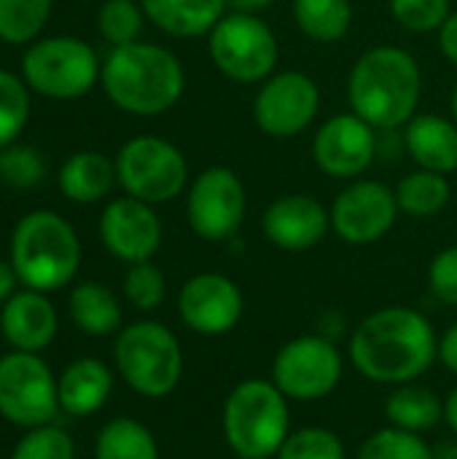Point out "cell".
Segmentation results:
<instances>
[{"mask_svg":"<svg viewBox=\"0 0 457 459\" xmlns=\"http://www.w3.org/2000/svg\"><path fill=\"white\" fill-rule=\"evenodd\" d=\"M350 363L369 382L399 387L417 382L439 358L434 323L412 307H382L350 333Z\"/></svg>","mask_w":457,"mask_h":459,"instance_id":"6da1fadb","label":"cell"},{"mask_svg":"<svg viewBox=\"0 0 457 459\" xmlns=\"http://www.w3.org/2000/svg\"><path fill=\"white\" fill-rule=\"evenodd\" d=\"M100 86L121 113L156 118L180 102L186 91V70L180 56L167 46L135 40L108 51Z\"/></svg>","mask_w":457,"mask_h":459,"instance_id":"7a4b0ae2","label":"cell"},{"mask_svg":"<svg viewBox=\"0 0 457 459\" xmlns=\"http://www.w3.org/2000/svg\"><path fill=\"white\" fill-rule=\"evenodd\" d=\"M423 97V70L401 46H372L350 67L347 105L377 132H401Z\"/></svg>","mask_w":457,"mask_h":459,"instance_id":"3957f363","label":"cell"},{"mask_svg":"<svg viewBox=\"0 0 457 459\" xmlns=\"http://www.w3.org/2000/svg\"><path fill=\"white\" fill-rule=\"evenodd\" d=\"M8 261L22 288L62 290L81 269V242L67 218L54 210H32L13 226Z\"/></svg>","mask_w":457,"mask_h":459,"instance_id":"277c9868","label":"cell"},{"mask_svg":"<svg viewBox=\"0 0 457 459\" xmlns=\"http://www.w3.org/2000/svg\"><path fill=\"white\" fill-rule=\"evenodd\" d=\"M288 433V398L272 379H245L232 387L224 403V438L234 457H277Z\"/></svg>","mask_w":457,"mask_h":459,"instance_id":"5b68a950","label":"cell"},{"mask_svg":"<svg viewBox=\"0 0 457 459\" xmlns=\"http://www.w3.org/2000/svg\"><path fill=\"white\" fill-rule=\"evenodd\" d=\"M113 360L121 379L143 398H167L183 377V350L178 336L156 323L137 320L116 333Z\"/></svg>","mask_w":457,"mask_h":459,"instance_id":"8992f818","label":"cell"},{"mask_svg":"<svg viewBox=\"0 0 457 459\" xmlns=\"http://www.w3.org/2000/svg\"><path fill=\"white\" fill-rule=\"evenodd\" d=\"M102 62L92 43L75 35L38 38L22 54V78L46 100H81L100 83Z\"/></svg>","mask_w":457,"mask_h":459,"instance_id":"52a82bcc","label":"cell"},{"mask_svg":"<svg viewBox=\"0 0 457 459\" xmlns=\"http://www.w3.org/2000/svg\"><path fill=\"white\" fill-rule=\"evenodd\" d=\"M207 56L224 78L259 86L277 73L280 43L261 13L226 11L207 35Z\"/></svg>","mask_w":457,"mask_h":459,"instance_id":"ba28073f","label":"cell"},{"mask_svg":"<svg viewBox=\"0 0 457 459\" xmlns=\"http://www.w3.org/2000/svg\"><path fill=\"white\" fill-rule=\"evenodd\" d=\"M113 164L121 191L154 207L178 199L191 183L189 159L183 151L156 134L129 137L119 148Z\"/></svg>","mask_w":457,"mask_h":459,"instance_id":"9c48e42d","label":"cell"},{"mask_svg":"<svg viewBox=\"0 0 457 459\" xmlns=\"http://www.w3.org/2000/svg\"><path fill=\"white\" fill-rule=\"evenodd\" d=\"M345 374V358L337 342L321 333H304L286 342L272 360V382L288 398L312 403L337 390Z\"/></svg>","mask_w":457,"mask_h":459,"instance_id":"30bf717a","label":"cell"},{"mask_svg":"<svg viewBox=\"0 0 457 459\" xmlns=\"http://www.w3.org/2000/svg\"><path fill=\"white\" fill-rule=\"evenodd\" d=\"M248 215V188L242 178L226 167L213 164L197 172L186 188V221L205 242L232 239Z\"/></svg>","mask_w":457,"mask_h":459,"instance_id":"8fae6325","label":"cell"},{"mask_svg":"<svg viewBox=\"0 0 457 459\" xmlns=\"http://www.w3.org/2000/svg\"><path fill=\"white\" fill-rule=\"evenodd\" d=\"M59 411L57 379L38 352L0 358V417L19 428L51 425Z\"/></svg>","mask_w":457,"mask_h":459,"instance_id":"7c38bea8","label":"cell"},{"mask_svg":"<svg viewBox=\"0 0 457 459\" xmlns=\"http://www.w3.org/2000/svg\"><path fill=\"white\" fill-rule=\"evenodd\" d=\"M321 86L302 70H277L259 83L253 97V124L275 140L299 137L321 113Z\"/></svg>","mask_w":457,"mask_h":459,"instance_id":"4fadbf2b","label":"cell"},{"mask_svg":"<svg viewBox=\"0 0 457 459\" xmlns=\"http://www.w3.org/2000/svg\"><path fill=\"white\" fill-rule=\"evenodd\" d=\"M331 231L356 247L374 245L391 234L401 210L396 191L374 178L350 180L331 202Z\"/></svg>","mask_w":457,"mask_h":459,"instance_id":"5bb4252c","label":"cell"},{"mask_svg":"<svg viewBox=\"0 0 457 459\" xmlns=\"http://www.w3.org/2000/svg\"><path fill=\"white\" fill-rule=\"evenodd\" d=\"M380 153V137L372 124L361 116L337 113L326 118L312 137V161L315 167L334 180H358L369 172Z\"/></svg>","mask_w":457,"mask_h":459,"instance_id":"9a60e30c","label":"cell"},{"mask_svg":"<svg viewBox=\"0 0 457 459\" xmlns=\"http://www.w3.org/2000/svg\"><path fill=\"white\" fill-rule=\"evenodd\" d=\"M245 312L240 285L218 272H202L178 290L180 323L199 336H226L237 328Z\"/></svg>","mask_w":457,"mask_h":459,"instance_id":"2e32d148","label":"cell"},{"mask_svg":"<svg viewBox=\"0 0 457 459\" xmlns=\"http://www.w3.org/2000/svg\"><path fill=\"white\" fill-rule=\"evenodd\" d=\"M97 229L105 250L127 266L151 261L164 239V226L156 207L127 194L102 207Z\"/></svg>","mask_w":457,"mask_h":459,"instance_id":"e0dca14e","label":"cell"},{"mask_svg":"<svg viewBox=\"0 0 457 459\" xmlns=\"http://www.w3.org/2000/svg\"><path fill=\"white\" fill-rule=\"evenodd\" d=\"M261 231L277 250L304 253L318 247L331 231V212L312 194H283L264 210Z\"/></svg>","mask_w":457,"mask_h":459,"instance_id":"ac0fdd59","label":"cell"},{"mask_svg":"<svg viewBox=\"0 0 457 459\" xmlns=\"http://www.w3.org/2000/svg\"><path fill=\"white\" fill-rule=\"evenodd\" d=\"M59 328V317L46 293L16 290L0 309V333L16 352L46 350Z\"/></svg>","mask_w":457,"mask_h":459,"instance_id":"d6986e66","label":"cell"},{"mask_svg":"<svg viewBox=\"0 0 457 459\" xmlns=\"http://www.w3.org/2000/svg\"><path fill=\"white\" fill-rule=\"evenodd\" d=\"M404 151L420 169H431L439 175L457 172V124L447 116L417 113L404 129Z\"/></svg>","mask_w":457,"mask_h":459,"instance_id":"ffe728a7","label":"cell"},{"mask_svg":"<svg viewBox=\"0 0 457 459\" xmlns=\"http://www.w3.org/2000/svg\"><path fill=\"white\" fill-rule=\"evenodd\" d=\"M110 390H113V374L97 358L73 360L57 379L59 409L70 417H92L105 406Z\"/></svg>","mask_w":457,"mask_h":459,"instance_id":"44dd1931","label":"cell"},{"mask_svg":"<svg viewBox=\"0 0 457 459\" xmlns=\"http://www.w3.org/2000/svg\"><path fill=\"white\" fill-rule=\"evenodd\" d=\"M140 5L156 30L180 40L210 35L229 11V0H140Z\"/></svg>","mask_w":457,"mask_h":459,"instance_id":"7402d4cb","label":"cell"},{"mask_svg":"<svg viewBox=\"0 0 457 459\" xmlns=\"http://www.w3.org/2000/svg\"><path fill=\"white\" fill-rule=\"evenodd\" d=\"M59 191L73 204H97L108 199L116 180V164L100 151H75L67 156L57 175Z\"/></svg>","mask_w":457,"mask_h":459,"instance_id":"603a6c76","label":"cell"},{"mask_svg":"<svg viewBox=\"0 0 457 459\" xmlns=\"http://www.w3.org/2000/svg\"><path fill=\"white\" fill-rule=\"evenodd\" d=\"M67 312L86 336H110L121 328V304L102 282H78L67 296Z\"/></svg>","mask_w":457,"mask_h":459,"instance_id":"cb8c5ba5","label":"cell"},{"mask_svg":"<svg viewBox=\"0 0 457 459\" xmlns=\"http://www.w3.org/2000/svg\"><path fill=\"white\" fill-rule=\"evenodd\" d=\"M385 417L391 428L423 436L444 422V401L423 385H399L385 401Z\"/></svg>","mask_w":457,"mask_h":459,"instance_id":"d4e9b609","label":"cell"},{"mask_svg":"<svg viewBox=\"0 0 457 459\" xmlns=\"http://www.w3.org/2000/svg\"><path fill=\"white\" fill-rule=\"evenodd\" d=\"M296 30L312 43H337L350 32L353 0H291Z\"/></svg>","mask_w":457,"mask_h":459,"instance_id":"484cf974","label":"cell"},{"mask_svg":"<svg viewBox=\"0 0 457 459\" xmlns=\"http://www.w3.org/2000/svg\"><path fill=\"white\" fill-rule=\"evenodd\" d=\"M396 202L399 210L409 218H434L439 215L450 199H453V186L447 175L431 172V169H415L409 175H404L396 183Z\"/></svg>","mask_w":457,"mask_h":459,"instance_id":"4316f807","label":"cell"},{"mask_svg":"<svg viewBox=\"0 0 457 459\" xmlns=\"http://www.w3.org/2000/svg\"><path fill=\"white\" fill-rule=\"evenodd\" d=\"M94 459H159V444L143 422L116 417L97 433Z\"/></svg>","mask_w":457,"mask_h":459,"instance_id":"83f0119b","label":"cell"},{"mask_svg":"<svg viewBox=\"0 0 457 459\" xmlns=\"http://www.w3.org/2000/svg\"><path fill=\"white\" fill-rule=\"evenodd\" d=\"M54 11V0H0V40L30 46L40 38Z\"/></svg>","mask_w":457,"mask_h":459,"instance_id":"f1b7e54d","label":"cell"},{"mask_svg":"<svg viewBox=\"0 0 457 459\" xmlns=\"http://www.w3.org/2000/svg\"><path fill=\"white\" fill-rule=\"evenodd\" d=\"M32 110V91L22 75L0 67V151L19 143Z\"/></svg>","mask_w":457,"mask_h":459,"instance_id":"f546056e","label":"cell"},{"mask_svg":"<svg viewBox=\"0 0 457 459\" xmlns=\"http://www.w3.org/2000/svg\"><path fill=\"white\" fill-rule=\"evenodd\" d=\"M145 22L140 0H102L97 8V32L110 48L140 40Z\"/></svg>","mask_w":457,"mask_h":459,"instance_id":"4dcf8cb0","label":"cell"},{"mask_svg":"<svg viewBox=\"0 0 457 459\" xmlns=\"http://www.w3.org/2000/svg\"><path fill=\"white\" fill-rule=\"evenodd\" d=\"M356 459H434V446L417 433L388 425L361 444Z\"/></svg>","mask_w":457,"mask_h":459,"instance_id":"1f68e13d","label":"cell"},{"mask_svg":"<svg viewBox=\"0 0 457 459\" xmlns=\"http://www.w3.org/2000/svg\"><path fill=\"white\" fill-rule=\"evenodd\" d=\"M46 159L38 148L13 143L0 151V183L13 191H30L38 188L46 180Z\"/></svg>","mask_w":457,"mask_h":459,"instance_id":"d6a6232c","label":"cell"},{"mask_svg":"<svg viewBox=\"0 0 457 459\" xmlns=\"http://www.w3.org/2000/svg\"><path fill=\"white\" fill-rule=\"evenodd\" d=\"M167 296V280L164 272L154 261L132 264L124 274V299L140 309V312H154L162 307Z\"/></svg>","mask_w":457,"mask_h":459,"instance_id":"836d02e7","label":"cell"},{"mask_svg":"<svg viewBox=\"0 0 457 459\" xmlns=\"http://www.w3.org/2000/svg\"><path fill=\"white\" fill-rule=\"evenodd\" d=\"M275 459H345V444L334 430L302 428L288 433Z\"/></svg>","mask_w":457,"mask_h":459,"instance_id":"e575fe53","label":"cell"},{"mask_svg":"<svg viewBox=\"0 0 457 459\" xmlns=\"http://www.w3.org/2000/svg\"><path fill=\"white\" fill-rule=\"evenodd\" d=\"M11 459H75V444L67 430L57 425L30 428L13 446Z\"/></svg>","mask_w":457,"mask_h":459,"instance_id":"d590c367","label":"cell"},{"mask_svg":"<svg viewBox=\"0 0 457 459\" xmlns=\"http://www.w3.org/2000/svg\"><path fill=\"white\" fill-rule=\"evenodd\" d=\"M388 8L404 30L417 35L439 32V27L453 13L450 0H388Z\"/></svg>","mask_w":457,"mask_h":459,"instance_id":"8d00e7d4","label":"cell"},{"mask_svg":"<svg viewBox=\"0 0 457 459\" xmlns=\"http://www.w3.org/2000/svg\"><path fill=\"white\" fill-rule=\"evenodd\" d=\"M428 288L436 301L457 307V245L439 250L428 264Z\"/></svg>","mask_w":457,"mask_h":459,"instance_id":"74e56055","label":"cell"},{"mask_svg":"<svg viewBox=\"0 0 457 459\" xmlns=\"http://www.w3.org/2000/svg\"><path fill=\"white\" fill-rule=\"evenodd\" d=\"M439 51H442V56L450 62V65H455L457 67V11H453L450 16H447V22L439 27Z\"/></svg>","mask_w":457,"mask_h":459,"instance_id":"f35d334b","label":"cell"},{"mask_svg":"<svg viewBox=\"0 0 457 459\" xmlns=\"http://www.w3.org/2000/svg\"><path fill=\"white\" fill-rule=\"evenodd\" d=\"M439 360L457 377V323L439 336Z\"/></svg>","mask_w":457,"mask_h":459,"instance_id":"ab89813d","label":"cell"},{"mask_svg":"<svg viewBox=\"0 0 457 459\" xmlns=\"http://www.w3.org/2000/svg\"><path fill=\"white\" fill-rule=\"evenodd\" d=\"M19 277L11 266V261H0V304H5L16 293Z\"/></svg>","mask_w":457,"mask_h":459,"instance_id":"60d3db41","label":"cell"},{"mask_svg":"<svg viewBox=\"0 0 457 459\" xmlns=\"http://www.w3.org/2000/svg\"><path fill=\"white\" fill-rule=\"evenodd\" d=\"M339 331H342V315L339 312H326L323 317H321V325H318V333L321 336H326V339H331V342H337L339 339Z\"/></svg>","mask_w":457,"mask_h":459,"instance_id":"b9f144b4","label":"cell"},{"mask_svg":"<svg viewBox=\"0 0 457 459\" xmlns=\"http://www.w3.org/2000/svg\"><path fill=\"white\" fill-rule=\"evenodd\" d=\"M277 0H229V11H245V13H261L272 8Z\"/></svg>","mask_w":457,"mask_h":459,"instance_id":"7bdbcfd3","label":"cell"},{"mask_svg":"<svg viewBox=\"0 0 457 459\" xmlns=\"http://www.w3.org/2000/svg\"><path fill=\"white\" fill-rule=\"evenodd\" d=\"M444 425L457 436V385L444 398Z\"/></svg>","mask_w":457,"mask_h":459,"instance_id":"ee69618b","label":"cell"},{"mask_svg":"<svg viewBox=\"0 0 457 459\" xmlns=\"http://www.w3.org/2000/svg\"><path fill=\"white\" fill-rule=\"evenodd\" d=\"M434 459H457V436L434 446Z\"/></svg>","mask_w":457,"mask_h":459,"instance_id":"f6af8a7d","label":"cell"},{"mask_svg":"<svg viewBox=\"0 0 457 459\" xmlns=\"http://www.w3.org/2000/svg\"><path fill=\"white\" fill-rule=\"evenodd\" d=\"M450 113H453V121L457 124V83L453 86V94H450Z\"/></svg>","mask_w":457,"mask_h":459,"instance_id":"bcb514c9","label":"cell"},{"mask_svg":"<svg viewBox=\"0 0 457 459\" xmlns=\"http://www.w3.org/2000/svg\"><path fill=\"white\" fill-rule=\"evenodd\" d=\"M86 3H102V0H86Z\"/></svg>","mask_w":457,"mask_h":459,"instance_id":"7dc6e473","label":"cell"}]
</instances>
